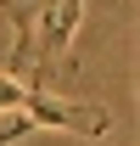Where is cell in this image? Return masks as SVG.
Returning <instances> with one entry per match:
<instances>
[{
    "label": "cell",
    "instance_id": "cell-1",
    "mask_svg": "<svg viewBox=\"0 0 140 146\" xmlns=\"http://www.w3.org/2000/svg\"><path fill=\"white\" fill-rule=\"evenodd\" d=\"M39 45L28 51V90H45V73H51V56L67 51V39L79 34V17H84V0H39Z\"/></svg>",
    "mask_w": 140,
    "mask_h": 146
},
{
    "label": "cell",
    "instance_id": "cell-2",
    "mask_svg": "<svg viewBox=\"0 0 140 146\" xmlns=\"http://www.w3.org/2000/svg\"><path fill=\"white\" fill-rule=\"evenodd\" d=\"M22 118L34 129H73V135H106L112 118L101 107H79V101H51L45 90H22Z\"/></svg>",
    "mask_w": 140,
    "mask_h": 146
}]
</instances>
